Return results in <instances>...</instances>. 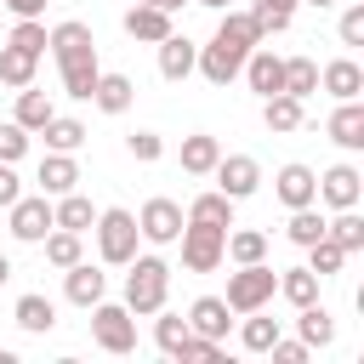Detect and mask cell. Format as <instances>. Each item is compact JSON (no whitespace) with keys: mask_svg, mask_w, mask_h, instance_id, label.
Listing matches in <instances>:
<instances>
[{"mask_svg":"<svg viewBox=\"0 0 364 364\" xmlns=\"http://www.w3.org/2000/svg\"><path fill=\"white\" fill-rule=\"evenodd\" d=\"M250 46H256L250 17H245V11H222L216 34H210V46H199V63H193V68H199L210 85H233L239 68H245V57H250Z\"/></svg>","mask_w":364,"mask_h":364,"instance_id":"cell-1","label":"cell"},{"mask_svg":"<svg viewBox=\"0 0 364 364\" xmlns=\"http://www.w3.org/2000/svg\"><path fill=\"white\" fill-rule=\"evenodd\" d=\"M125 267H131V273H125V307H131V318L159 313L165 296H171V267H165L159 256H131Z\"/></svg>","mask_w":364,"mask_h":364,"instance_id":"cell-2","label":"cell"},{"mask_svg":"<svg viewBox=\"0 0 364 364\" xmlns=\"http://www.w3.org/2000/svg\"><path fill=\"white\" fill-rule=\"evenodd\" d=\"M91 233H97V256L108 262V267H125L131 256H136V216L131 210H119V205H108V210H97V222H91Z\"/></svg>","mask_w":364,"mask_h":364,"instance_id":"cell-3","label":"cell"},{"mask_svg":"<svg viewBox=\"0 0 364 364\" xmlns=\"http://www.w3.org/2000/svg\"><path fill=\"white\" fill-rule=\"evenodd\" d=\"M279 296V273L267 262H239V273H228V313H256Z\"/></svg>","mask_w":364,"mask_h":364,"instance_id":"cell-4","label":"cell"},{"mask_svg":"<svg viewBox=\"0 0 364 364\" xmlns=\"http://www.w3.org/2000/svg\"><path fill=\"white\" fill-rule=\"evenodd\" d=\"M91 336H97V347H102V353H114V358L136 353V318H131V307L102 296V301L91 307Z\"/></svg>","mask_w":364,"mask_h":364,"instance_id":"cell-5","label":"cell"},{"mask_svg":"<svg viewBox=\"0 0 364 364\" xmlns=\"http://www.w3.org/2000/svg\"><path fill=\"white\" fill-rule=\"evenodd\" d=\"M182 267L188 273H216L222 267V245H228V228H210V222H182Z\"/></svg>","mask_w":364,"mask_h":364,"instance_id":"cell-6","label":"cell"},{"mask_svg":"<svg viewBox=\"0 0 364 364\" xmlns=\"http://www.w3.org/2000/svg\"><path fill=\"white\" fill-rule=\"evenodd\" d=\"M6 210H11V239H23V245H40V239L57 228V222H51V199H46V193H17Z\"/></svg>","mask_w":364,"mask_h":364,"instance_id":"cell-7","label":"cell"},{"mask_svg":"<svg viewBox=\"0 0 364 364\" xmlns=\"http://www.w3.org/2000/svg\"><path fill=\"white\" fill-rule=\"evenodd\" d=\"M182 205L176 199H165V193H154L142 210H136V233L148 239V245H176V233H182Z\"/></svg>","mask_w":364,"mask_h":364,"instance_id":"cell-8","label":"cell"},{"mask_svg":"<svg viewBox=\"0 0 364 364\" xmlns=\"http://www.w3.org/2000/svg\"><path fill=\"white\" fill-rule=\"evenodd\" d=\"M210 176H216V188H222L233 205H239V199H250V193L262 188V165H256L250 154H222Z\"/></svg>","mask_w":364,"mask_h":364,"instance_id":"cell-9","label":"cell"},{"mask_svg":"<svg viewBox=\"0 0 364 364\" xmlns=\"http://www.w3.org/2000/svg\"><path fill=\"white\" fill-rule=\"evenodd\" d=\"M245 80H250V91L256 97H273V91H284V57L273 51V46H250V57H245V68H239Z\"/></svg>","mask_w":364,"mask_h":364,"instance_id":"cell-10","label":"cell"},{"mask_svg":"<svg viewBox=\"0 0 364 364\" xmlns=\"http://www.w3.org/2000/svg\"><path fill=\"white\" fill-rule=\"evenodd\" d=\"M273 193L284 210H301V205H318V171L313 165H279L273 176Z\"/></svg>","mask_w":364,"mask_h":364,"instance_id":"cell-11","label":"cell"},{"mask_svg":"<svg viewBox=\"0 0 364 364\" xmlns=\"http://www.w3.org/2000/svg\"><path fill=\"white\" fill-rule=\"evenodd\" d=\"M63 296H68L74 307H97V301L108 296V273H102V267H91V262L80 256L74 267H63Z\"/></svg>","mask_w":364,"mask_h":364,"instance_id":"cell-12","label":"cell"},{"mask_svg":"<svg viewBox=\"0 0 364 364\" xmlns=\"http://www.w3.org/2000/svg\"><path fill=\"white\" fill-rule=\"evenodd\" d=\"M318 199H324L330 210L358 205V199H364V176H358V165H330V171L318 176Z\"/></svg>","mask_w":364,"mask_h":364,"instance_id":"cell-13","label":"cell"},{"mask_svg":"<svg viewBox=\"0 0 364 364\" xmlns=\"http://www.w3.org/2000/svg\"><path fill=\"white\" fill-rule=\"evenodd\" d=\"M57 74H63V91L74 97V102H91V91H97V51H74V57H57Z\"/></svg>","mask_w":364,"mask_h":364,"instance_id":"cell-14","label":"cell"},{"mask_svg":"<svg viewBox=\"0 0 364 364\" xmlns=\"http://www.w3.org/2000/svg\"><path fill=\"white\" fill-rule=\"evenodd\" d=\"M324 131H330V142H336V148L358 154V148H364V102H358V97L336 102V114L324 119Z\"/></svg>","mask_w":364,"mask_h":364,"instance_id":"cell-15","label":"cell"},{"mask_svg":"<svg viewBox=\"0 0 364 364\" xmlns=\"http://www.w3.org/2000/svg\"><path fill=\"white\" fill-rule=\"evenodd\" d=\"M193 63H199V46H193L188 34H176V28H171V34L159 40V74H165L171 85H182V80L193 74Z\"/></svg>","mask_w":364,"mask_h":364,"instance_id":"cell-16","label":"cell"},{"mask_svg":"<svg viewBox=\"0 0 364 364\" xmlns=\"http://www.w3.org/2000/svg\"><path fill=\"white\" fill-rule=\"evenodd\" d=\"M119 23H125V34H131V40H142V46H159V40H165V34L176 28L165 6H131V11L119 17Z\"/></svg>","mask_w":364,"mask_h":364,"instance_id":"cell-17","label":"cell"},{"mask_svg":"<svg viewBox=\"0 0 364 364\" xmlns=\"http://www.w3.org/2000/svg\"><path fill=\"white\" fill-rule=\"evenodd\" d=\"M11 318H17V330L46 336V330H57V301H51V296H40V290H23V296H17V307H11Z\"/></svg>","mask_w":364,"mask_h":364,"instance_id":"cell-18","label":"cell"},{"mask_svg":"<svg viewBox=\"0 0 364 364\" xmlns=\"http://www.w3.org/2000/svg\"><path fill=\"white\" fill-rule=\"evenodd\" d=\"M318 85H324L336 102H347V97H358V91H364V68H358L353 57H336V63H324V68H318Z\"/></svg>","mask_w":364,"mask_h":364,"instance_id":"cell-19","label":"cell"},{"mask_svg":"<svg viewBox=\"0 0 364 364\" xmlns=\"http://www.w3.org/2000/svg\"><path fill=\"white\" fill-rule=\"evenodd\" d=\"M228 324H233V318H228V301H222V296H199V301L188 307V330H193V336L222 341V336H228Z\"/></svg>","mask_w":364,"mask_h":364,"instance_id":"cell-20","label":"cell"},{"mask_svg":"<svg viewBox=\"0 0 364 364\" xmlns=\"http://www.w3.org/2000/svg\"><path fill=\"white\" fill-rule=\"evenodd\" d=\"M262 125H267V131H301V125H307V114H301V97H290V91H273V97H262Z\"/></svg>","mask_w":364,"mask_h":364,"instance_id":"cell-21","label":"cell"},{"mask_svg":"<svg viewBox=\"0 0 364 364\" xmlns=\"http://www.w3.org/2000/svg\"><path fill=\"white\" fill-rule=\"evenodd\" d=\"M34 182H40V193H46V199L68 193V188L80 182V165H74V154H46V159H40V176H34Z\"/></svg>","mask_w":364,"mask_h":364,"instance_id":"cell-22","label":"cell"},{"mask_svg":"<svg viewBox=\"0 0 364 364\" xmlns=\"http://www.w3.org/2000/svg\"><path fill=\"white\" fill-rule=\"evenodd\" d=\"M91 102H97L102 114H125V108L136 102V85H131V74H97V91H91Z\"/></svg>","mask_w":364,"mask_h":364,"instance_id":"cell-23","label":"cell"},{"mask_svg":"<svg viewBox=\"0 0 364 364\" xmlns=\"http://www.w3.org/2000/svg\"><path fill=\"white\" fill-rule=\"evenodd\" d=\"M216 159H222V142H216V136H205V131L182 136V171H188V176H210Z\"/></svg>","mask_w":364,"mask_h":364,"instance_id":"cell-24","label":"cell"},{"mask_svg":"<svg viewBox=\"0 0 364 364\" xmlns=\"http://www.w3.org/2000/svg\"><path fill=\"white\" fill-rule=\"evenodd\" d=\"M51 222H57V228H68V233H85V228L97 222V210H91V199H85V193H74V188H68V193H57Z\"/></svg>","mask_w":364,"mask_h":364,"instance_id":"cell-25","label":"cell"},{"mask_svg":"<svg viewBox=\"0 0 364 364\" xmlns=\"http://www.w3.org/2000/svg\"><path fill=\"white\" fill-rule=\"evenodd\" d=\"M51 114H57V102H51L46 91H34V85H23V91H17V114H11V119H17L28 136H34V131H40Z\"/></svg>","mask_w":364,"mask_h":364,"instance_id":"cell-26","label":"cell"},{"mask_svg":"<svg viewBox=\"0 0 364 364\" xmlns=\"http://www.w3.org/2000/svg\"><path fill=\"white\" fill-rule=\"evenodd\" d=\"M40 136H46L51 154H80V148H85V125H80V119H63V114H51V119L40 125Z\"/></svg>","mask_w":364,"mask_h":364,"instance_id":"cell-27","label":"cell"},{"mask_svg":"<svg viewBox=\"0 0 364 364\" xmlns=\"http://www.w3.org/2000/svg\"><path fill=\"white\" fill-rule=\"evenodd\" d=\"M182 216H188V222H210V228H233V199H228L222 188H210V193H199Z\"/></svg>","mask_w":364,"mask_h":364,"instance_id":"cell-28","label":"cell"},{"mask_svg":"<svg viewBox=\"0 0 364 364\" xmlns=\"http://www.w3.org/2000/svg\"><path fill=\"white\" fill-rule=\"evenodd\" d=\"M324 239H336L347 256L353 250H364V216H358V205H347V210H336L330 222H324Z\"/></svg>","mask_w":364,"mask_h":364,"instance_id":"cell-29","label":"cell"},{"mask_svg":"<svg viewBox=\"0 0 364 364\" xmlns=\"http://www.w3.org/2000/svg\"><path fill=\"white\" fill-rule=\"evenodd\" d=\"M296 313H301V318H296V336H301L307 347H330V341H336V318H330L318 301H307V307H296Z\"/></svg>","mask_w":364,"mask_h":364,"instance_id":"cell-30","label":"cell"},{"mask_svg":"<svg viewBox=\"0 0 364 364\" xmlns=\"http://www.w3.org/2000/svg\"><path fill=\"white\" fill-rule=\"evenodd\" d=\"M222 256H233V262H267V233L262 228H228Z\"/></svg>","mask_w":364,"mask_h":364,"instance_id":"cell-31","label":"cell"},{"mask_svg":"<svg viewBox=\"0 0 364 364\" xmlns=\"http://www.w3.org/2000/svg\"><path fill=\"white\" fill-rule=\"evenodd\" d=\"M279 296H284L290 307L318 301V273H313V267H284V273H279Z\"/></svg>","mask_w":364,"mask_h":364,"instance_id":"cell-32","label":"cell"},{"mask_svg":"<svg viewBox=\"0 0 364 364\" xmlns=\"http://www.w3.org/2000/svg\"><path fill=\"white\" fill-rule=\"evenodd\" d=\"M34 68H40V57H28L17 46H0V85L23 91V85H34Z\"/></svg>","mask_w":364,"mask_h":364,"instance_id":"cell-33","label":"cell"},{"mask_svg":"<svg viewBox=\"0 0 364 364\" xmlns=\"http://www.w3.org/2000/svg\"><path fill=\"white\" fill-rule=\"evenodd\" d=\"M284 91L307 102V97L318 91V63H313V57H284Z\"/></svg>","mask_w":364,"mask_h":364,"instance_id":"cell-34","label":"cell"},{"mask_svg":"<svg viewBox=\"0 0 364 364\" xmlns=\"http://www.w3.org/2000/svg\"><path fill=\"white\" fill-rule=\"evenodd\" d=\"M40 245H46V262H51V267H74V262L85 256L80 233H68V228H51V233H46Z\"/></svg>","mask_w":364,"mask_h":364,"instance_id":"cell-35","label":"cell"},{"mask_svg":"<svg viewBox=\"0 0 364 364\" xmlns=\"http://www.w3.org/2000/svg\"><path fill=\"white\" fill-rule=\"evenodd\" d=\"M279 336H284V330H279V318H262V307H256V313H245V330H239L245 353H267Z\"/></svg>","mask_w":364,"mask_h":364,"instance_id":"cell-36","label":"cell"},{"mask_svg":"<svg viewBox=\"0 0 364 364\" xmlns=\"http://www.w3.org/2000/svg\"><path fill=\"white\" fill-rule=\"evenodd\" d=\"M245 17H250V28H256V40H273V34H284V28H290V17H296V11H284V6H273V0H256Z\"/></svg>","mask_w":364,"mask_h":364,"instance_id":"cell-37","label":"cell"},{"mask_svg":"<svg viewBox=\"0 0 364 364\" xmlns=\"http://www.w3.org/2000/svg\"><path fill=\"white\" fill-rule=\"evenodd\" d=\"M182 341H188V318L159 307V318H154V347H159L165 358H176V347H182Z\"/></svg>","mask_w":364,"mask_h":364,"instance_id":"cell-38","label":"cell"},{"mask_svg":"<svg viewBox=\"0 0 364 364\" xmlns=\"http://www.w3.org/2000/svg\"><path fill=\"white\" fill-rule=\"evenodd\" d=\"M284 233H290V245H301V250H307L313 239H324V216H318V205L290 210V228H284Z\"/></svg>","mask_w":364,"mask_h":364,"instance_id":"cell-39","label":"cell"},{"mask_svg":"<svg viewBox=\"0 0 364 364\" xmlns=\"http://www.w3.org/2000/svg\"><path fill=\"white\" fill-rule=\"evenodd\" d=\"M341 262H347V250H341L336 239H313V245H307V267H313L318 279H330V273H341Z\"/></svg>","mask_w":364,"mask_h":364,"instance_id":"cell-40","label":"cell"},{"mask_svg":"<svg viewBox=\"0 0 364 364\" xmlns=\"http://www.w3.org/2000/svg\"><path fill=\"white\" fill-rule=\"evenodd\" d=\"M6 46L28 51V57H46V23H40V17H17V28H11Z\"/></svg>","mask_w":364,"mask_h":364,"instance_id":"cell-41","label":"cell"},{"mask_svg":"<svg viewBox=\"0 0 364 364\" xmlns=\"http://www.w3.org/2000/svg\"><path fill=\"white\" fill-rule=\"evenodd\" d=\"M176 358H182V364H216V358H222V341H210V336H193V330H188V341L176 347Z\"/></svg>","mask_w":364,"mask_h":364,"instance_id":"cell-42","label":"cell"},{"mask_svg":"<svg viewBox=\"0 0 364 364\" xmlns=\"http://www.w3.org/2000/svg\"><path fill=\"white\" fill-rule=\"evenodd\" d=\"M125 148H131V159H136V165H154V159L165 154V136H159V131H131V136H125Z\"/></svg>","mask_w":364,"mask_h":364,"instance_id":"cell-43","label":"cell"},{"mask_svg":"<svg viewBox=\"0 0 364 364\" xmlns=\"http://www.w3.org/2000/svg\"><path fill=\"white\" fill-rule=\"evenodd\" d=\"M23 154H28V131H23L17 119H6V125H0V159H6V165H17Z\"/></svg>","mask_w":364,"mask_h":364,"instance_id":"cell-44","label":"cell"},{"mask_svg":"<svg viewBox=\"0 0 364 364\" xmlns=\"http://www.w3.org/2000/svg\"><path fill=\"white\" fill-rule=\"evenodd\" d=\"M336 34H341V46H364V0H353V6L341 11Z\"/></svg>","mask_w":364,"mask_h":364,"instance_id":"cell-45","label":"cell"},{"mask_svg":"<svg viewBox=\"0 0 364 364\" xmlns=\"http://www.w3.org/2000/svg\"><path fill=\"white\" fill-rule=\"evenodd\" d=\"M267 353H273V364H307V353H313V347H307L301 336H296V341H284V336H279Z\"/></svg>","mask_w":364,"mask_h":364,"instance_id":"cell-46","label":"cell"},{"mask_svg":"<svg viewBox=\"0 0 364 364\" xmlns=\"http://www.w3.org/2000/svg\"><path fill=\"white\" fill-rule=\"evenodd\" d=\"M17 193H23V182H17V165H6V159H0V205H11Z\"/></svg>","mask_w":364,"mask_h":364,"instance_id":"cell-47","label":"cell"},{"mask_svg":"<svg viewBox=\"0 0 364 364\" xmlns=\"http://www.w3.org/2000/svg\"><path fill=\"white\" fill-rule=\"evenodd\" d=\"M0 6H6L11 17H40V11H46V0H0Z\"/></svg>","mask_w":364,"mask_h":364,"instance_id":"cell-48","label":"cell"},{"mask_svg":"<svg viewBox=\"0 0 364 364\" xmlns=\"http://www.w3.org/2000/svg\"><path fill=\"white\" fill-rule=\"evenodd\" d=\"M136 6H165V11H176V6H188V0H136Z\"/></svg>","mask_w":364,"mask_h":364,"instance_id":"cell-49","label":"cell"},{"mask_svg":"<svg viewBox=\"0 0 364 364\" xmlns=\"http://www.w3.org/2000/svg\"><path fill=\"white\" fill-rule=\"evenodd\" d=\"M6 279H11V256L0 250V284H6Z\"/></svg>","mask_w":364,"mask_h":364,"instance_id":"cell-50","label":"cell"},{"mask_svg":"<svg viewBox=\"0 0 364 364\" xmlns=\"http://www.w3.org/2000/svg\"><path fill=\"white\" fill-rule=\"evenodd\" d=\"M193 6H205V11H228V0H193Z\"/></svg>","mask_w":364,"mask_h":364,"instance_id":"cell-51","label":"cell"},{"mask_svg":"<svg viewBox=\"0 0 364 364\" xmlns=\"http://www.w3.org/2000/svg\"><path fill=\"white\" fill-rule=\"evenodd\" d=\"M301 6H313V11H330V6H336V0H301Z\"/></svg>","mask_w":364,"mask_h":364,"instance_id":"cell-52","label":"cell"},{"mask_svg":"<svg viewBox=\"0 0 364 364\" xmlns=\"http://www.w3.org/2000/svg\"><path fill=\"white\" fill-rule=\"evenodd\" d=\"M273 6H284V11H296V6H301V0H273Z\"/></svg>","mask_w":364,"mask_h":364,"instance_id":"cell-53","label":"cell"},{"mask_svg":"<svg viewBox=\"0 0 364 364\" xmlns=\"http://www.w3.org/2000/svg\"><path fill=\"white\" fill-rule=\"evenodd\" d=\"M0 364H11V353H6V347H0Z\"/></svg>","mask_w":364,"mask_h":364,"instance_id":"cell-54","label":"cell"}]
</instances>
